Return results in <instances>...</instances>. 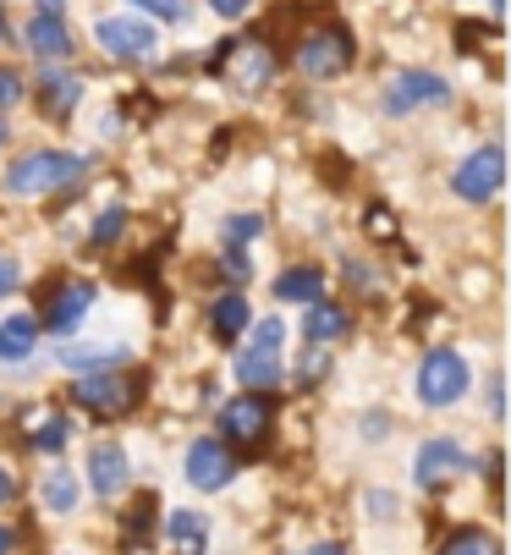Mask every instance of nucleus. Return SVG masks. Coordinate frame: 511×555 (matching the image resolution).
I'll return each instance as SVG.
<instances>
[{
  "mask_svg": "<svg viewBox=\"0 0 511 555\" xmlns=\"http://www.w3.org/2000/svg\"><path fill=\"white\" fill-rule=\"evenodd\" d=\"M281 341H286V325L281 320H259L253 325V336H247V347H242V358H237V379H242V390H270V385H281Z\"/></svg>",
  "mask_w": 511,
  "mask_h": 555,
  "instance_id": "nucleus-5",
  "label": "nucleus"
},
{
  "mask_svg": "<svg viewBox=\"0 0 511 555\" xmlns=\"http://www.w3.org/2000/svg\"><path fill=\"white\" fill-rule=\"evenodd\" d=\"M94 39L105 55H122V61H143L154 55V28L143 17H100L94 23Z\"/></svg>",
  "mask_w": 511,
  "mask_h": 555,
  "instance_id": "nucleus-11",
  "label": "nucleus"
},
{
  "mask_svg": "<svg viewBox=\"0 0 511 555\" xmlns=\"http://www.w3.org/2000/svg\"><path fill=\"white\" fill-rule=\"evenodd\" d=\"M209 12H220V17L231 23V17H242V12H247V0H209Z\"/></svg>",
  "mask_w": 511,
  "mask_h": 555,
  "instance_id": "nucleus-32",
  "label": "nucleus"
},
{
  "mask_svg": "<svg viewBox=\"0 0 511 555\" xmlns=\"http://www.w3.org/2000/svg\"><path fill=\"white\" fill-rule=\"evenodd\" d=\"M231 479H237V456L220 440H193L188 446V485L193 490L209 495V490H226Z\"/></svg>",
  "mask_w": 511,
  "mask_h": 555,
  "instance_id": "nucleus-12",
  "label": "nucleus"
},
{
  "mask_svg": "<svg viewBox=\"0 0 511 555\" xmlns=\"http://www.w3.org/2000/svg\"><path fill=\"white\" fill-rule=\"evenodd\" d=\"M34 347H39V320H28V313L0 320V363H28Z\"/></svg>",
  "mask_w": 511,
  "mask_h": 555,
  "instance_id": "nucleus-18",
  "label": "nucleus"
},
{
  "mask_svg": "<svg viewBox=\"0 0 511 555\" xmlns=\"http://www.w3.org/2000/svg\"><path fill=\"white\" fill-rule=\"evenodd\" d=\"M247 325H253V308H247V297H242V292L215 297V308H209V331H215V341H237Z\"/></svg>",
  "mask_w": 511,
  "mask_h": 555,
  "instance_id": "nucleus-20",
  "label": "nucleus"
},
{
  "mask_svg": "<svg viewBox=\"0 0 511 555\" xmlns=\"http://www.w3.org/2000/svg\"><path fill=\"white\" fill-rule=\"evenodd\" d=\"M138 12H149V17H159V23H188V0H132Z\"/></svg>",
  "mask_w": 511,
  "mask_h": 555,
  "instance_id": "nucleus-26",
  "label": "nucleus"
},
{
  "mask_svg": "<svg viewBox=\"0 0 511 555\" xmlns=\"http://www.w3.org/2000/svg\"><path fill=\"white\" fill-rule=\"evenodd\" d=\"M292 61L303 77H314V83H330V77H341L353 66V34L341 28V23H319L308 28L297 44H292Z\"/></svg>",
  "mask_w": 511,
  "mask_h": 555,
  "instance_id": "nucleus-4",
  "label": "nucleus"
},
{
  "mask_svg": "<svg viewBox=\"0 0 511 555\" xmlns=\"http://www.w3.org/2000/svg\"><path fill=\"white\" fill-rule=\"evenodd\" d=\"M34 94H39V111H44L50 121H66V116L77 111V100H82V77H77L72 66H44V72L34 77Z\"/></svg>",
  "mask_w": 511,
  "mask_h": 555,
  "instance_id": "nucleus-13",
  "label": "nucleus"
},
{
  "mask_svg": "<svg viewBox=\"0 0 511 555\" xmlns=\"http://www.w3.org/2000/svg\"><path fill=\"white\" fill-rule=\"evenodd\" d=\"M66 12V0H39V17H61Z\"/></svg>",
  "mask_w": 511,
  "mask_h": 555,
  "instance_id": "nucleus-35",
  "label": "nucleus"
},
{
  "mask_svg": "<svg viewBox=\"0 0 511 555\" xmlns=\"http://www.w3.org/2000/svg\"><path fill=\"white\" fill-rule=\"evenodd\" d=\"M89 177V160L82 154H66V149H34V154H17L12 171H7V193L12 198H44V193H61L72 182Z\"/></svg>",
  "mask_w": 511,
  "mask_h": 555,
  "instance_id": "nucleus-1",
  "label": "nucleus"
},
{
  "mask_svg": "<svg viewBox=\"0 0 511 555\" xmlns=\"http://www.w3.org/2000/svg\"><path fill=\"white\" fill-rule=\"evenodd\" d=\"M226 55H231V83L237 89H247V94H259L270 77H276V55H270V44L265 39H247V44H226Z\"/></svg>",
  "mask_w": 511,
  "mask_h": 555,
  "instance_id": "nucleus-14",
  "label": "nucleus"
},
{
  "mask_svg": "<svg viewBox=\"0 0 511 555\" xmlns=\"http://www.w3.org/2000/svg\"><path fill=\"white\" fill-rule=\"evenodd\" d=\"M259 231H265V220H259V215H231V220H226V248H237V254H242Z\"/></svg>",
  "mask_w": 511,
  "mask_h": 555,
  "instance_id": "nucleus-25",
  "label": "nucleus"
},
{
  "mask_svg": "<svg viewBox=\"0 0 511 555\" xmlns=\"http://www.w3.org/2000/svg\"><path fill=\"white\" fill-rule=\"evenodd\" d=\"M39 495H44L50 512H72V506L82 501V495H77V473H72V467H50L44 485H39Z\"/></svg>",
  "mask_w": 511,
  "mask_h": 555,
  "instance_id": "nucleus-22",
  "label": "nucleus"
},
{
  "mask_svg": "<svg viewBox=\"0 0 511 555\" xmlns=\"http://www.w3.org/2000/svg\"><path fill=\"white\" fill-rule=\"evenodd\" d=\"M89 473H94V490L105 501H116L127 490V451L122 446H94L89 451Z\"/></svg>",
  "mask_w": 511,
  "mask_h": 555,
  "instance_id": "nucleus-16",
  "label": "nucleus"
},
{
  "mask_svg": "<svg viewBox=\"0 0 511 555\" xmlns=\"http://www.w3.org/2000/svg\"><path fill=\"white\" fill-rule=\"evenodd\" d=\"M319 374H324V352H308V358H303V385H314Z\"/></svg>",
  "mask_w": 511,
  "mask_h": 555,
  "instance_id": "nucleus-33",
  "label": "nucleus"
},
{
  "mask_svg": "<svg viewBox=\"0 0 511 555\" xmlns=\"http://www.w3.org/2000/svg\"><path fill=\"white\" fill-rule=\"evenodd\" d=\"M122 225H127V209H105V215L94 220V236H89V243H94V248H111L116 236H122Z\"/></svg>",
  "mask_w": 511,
  "mask_h": 555,
  "instance_id": "nucleus-27",
  "label": "nucleus"
},
{
  "mask_svg": "<svg viewBox=\"0 0 511 555\" xmlns=\"http://www.w3.org/2000/svg\"><path fill=\"white\" fill-rule=\"evenodd\" d=\"M23 100H28V83H23V72L0 66V111H12V105H23Z\"/></svg>",
  "mask_w": 511,
  "mask_h": 555,
  "instance_id": "nucleus-29",
  "label": "nucleus"
},
{
  "mask_svg": "<svg viewBox=\"0 0 511 555\" xmlns=\"http://www.w3.org/2000/svg\"><path fill=\"white\" fill-rule=\"evenodd\" d=\"M89 308H94V281H61V286L44 297L39 325L55 331V336H72L82 320H89Z\"/></svg>",
  "mask_w": 511,
  "mask_h": 555,
  "instance_id": "nucleus-8",
  "label": "nucleus"
},
{
  "mask_svg": "<svg viewBox=\"0 0 511 555\" xmlns=\"http://www.w3.org/2000/svg\"><path fill=\"white\" fill-rule=\"evenodd\" d=\"M0 143H7V121H0Z\"/></svg>",
  "mask_w": 511,
  "mask_h": 555,
  "instance_id": "nucleus-39",
  "label": "nucleus"
},
{
  "mask_svg": "<svg viewBox=\"0 0 511 555\" xmlns=\"http://www.w3.org/2000/svg\"><path fill=\"white\" fill-rule=\"evenodd\" d=\"M66 435H72V424L55 413V418H44V424L28 435V446H34V451H61V446H66Z\"/></svg>",
  "mask_w": 511,
  "mask_h": 555,
  "instance_id": "nucleus-24",
  "label": "nucleus"
},
{
  "mask_svg": "<svg viewBox=\"0 0 511 555\" xmlns=\"http://www.w3.org/2000/svg\"><path fill=\"white\" fill-rule=\"evenodd\" d=\"M468 358L462 352H451V347H435V352H423V363H418V402L423 408H451V402H462L468 396Z\"/></svg>",
  "mask_w": 511,
  "mask_h": 555,
  "instance_id": "nucleus-6",
  "label": "nucleus"
},
{
  "mask_svg": "<svg viewBox=\"0 0 511 555\" xmlns=\"http://www.w3.org/2000/svg\"><path fill=\"white\" fill-rule=\"evenodd\" d=\"M276 297L281 302H324V275L314 270V264H297V270H286L281 281H276Z\"/></svg>",
  "mask_w": 511,
  "mask_h": 555,
  "instance_id": "nucleus-21",
  "label": "nucleus"
},
{
  "mask_svg": "<svg viewBox=\"0 0 511 555\" xmlns=\"http://www.w3.org/2000/svg\"><path fill=\"white\" fill-rule=\"evenodd\" d=\"M418 105H451V83L440 72H401L385 89V116H407Z\"/></svg>",
  "mask_w": 511,
  "mask_h": 555,
  "instance_id": "nucleus-9",
  "label": "nucleus"
},
{
  "mask_svg": "<svg viewBox=\"0 0 511 555\" xmlns=\"http://www.w3.org/2000/svg\"><path fill=\"white\" fill-rule=\"evenodd\" d=\"M220 275H226L231 286H242V281L253 275V264H247V254H237V248H226V259H220Z\"/></svg>",
  "mask_w": 511,
  "mask_h": 555,
  "instance_id": "nucleus-30",
  "label": "nucleus"
},
{
  "mask_svg": "<svg viewBox=\"0 0 511 555\" xmlns=\"http://www.w3.org/2000/svg\"><path fill=\"white\" fill-rule=\"evenodd\" d=\"M440 555H500V539H495L489 528H457V533L440 544Z\"/></svg>",
  "mask_w": 511,
  "mask_h": 555,
  "instance_id": "nucleus-23",
  "label": "nucleus"
},
{
  "mask_svg": "<svg viewBox=\"0 0 511 555\" xmlns=\"http://www.w3.org/2000/svg\"><path fill=\"white\" fill-rule=\"evenodd\" d=\"M72 402L94 418H127L143 402V369H105V374H82L72 385Z\"/></svg>",
  "mask_w": 511,
  "mask_h": 555,
  "instance_id": "nucleus-2",
  "label": "nucleus"
},
{
  "mask_svg": "<svg viewBox=\"0 0 511 555\" xmlns=\"http://www.w3.org/2000/svg\"><path fill=\"white\" fill-rule=\"evenodd\" d=\"M347 331H353V313L341 308V302H314L308 320H303V336H308L314 347H330V341H341Z\"/></svg>",
  "mask_w": 511,
  "mask_h": 555,
  "instance_id": "nucleus-17",
  "label": "nucleus"
},
{
  "mask_svg": "<svg viewBox=\"0 0 511 555\" xmlns=\"http://www.w3.org/2000/svg\"><path fill=\"white\" fill-rule=\"evenodd\" d=\"M489 12H500V0H489Z\"/></svg>",
  "mask_w": 511,
  "mask_h": 555,
  "instance_id": "nucleus-40",
  "label": "nucleus"
},
{
  "mask_svg": "<svg viewBox=\"0 0 511 555\" xmlns=\"http://www.w3.org/2000/svg\"><path fill=\"white\" fill-rule=\"evenodd\" d=\"M303 555H347V550H341V544H308Z\"/></svg>",
  "mask_w": 511,
  "mask_h": 555,
  "instance_id": "nucleus-36",
  "label": "nucleus"
},
{
  "mask_svg": "<svg viewBox=\"0 0 511 555\" xmlns=\"http://www.w3.org/2000/svg\"><path fill=\"white\" fill-rule=\"evenodd\" d=\"M154 506H159V501L143 495V501L127 512V539H132V544H149V517H154Z\"/></svg>",
  "mask_w": 511,
  "mask_h": 555,
  "instance_id": "nucleus-28",
  "label": "nucleus"
},
{
  "mask_svg": "<svg viewBox=\"0 0 511 555\" xmlns=\"http://www.w3.org/2000/svg\"><path fill=\"white\" fill-rule=\"evenodd\" d=\"M270 429H276V402H270V396L242 390V396H231V402L220 408V446L231 456H242V451L253 456L270 440Z\"/></svg>",
  "mask_w": 511,
  "mask_h": 555,
  "instance_id": "nucleus-3",
  "label": "nucleus"
},
{
  "mask_svg": "<svg viewBox=\"0 0 511 555\" xmlns=\"http://www.w3.org/2000/svg\"><path fill=\"white\" fill-rule=\"evenodd\" d=\"M23 44H28L44 66H66V55H72V28H66L61 17H34V23L23 28Z\"/></svg>",
  "mask_w": 511,
  "mask_h": 555,
  "instance_id": "nucleus-15",
  "label": "nucleus"
},
{
  "mask_svg": "<svg viewBox=\"0 0 511 555\" xmlns=\"http://www.w3.org/2000/svg\"><path fill=\"white\" fill-rule=\"evenodd\" d=\"M500 182H506V149H500V143H484V149H473L468 160L457 166V177H451L457 198H468V204H484V198H495V193H500Z\"/></svg>",
  "mask_w": 511,
  "mask_h": 555,
  "instance_id": "nucleus-7",
  "label": "nucleus"
},
{
  "mask_svg": "<svg viewBox=\"0 0 511 555\" xmlns=\"http://www.w3.org/2000/svg\"><path fill=\"white\" fill-rule=\"evenodd\" d=\"M23 286V270H17V259L12 254H0V297H12Z\"/></svg>",
  "mask_w": 511,
  "mask_h": 555,
  "instance_id": "nucleus-31",
  "label": "nucleus"
},
{
  "mask_svg": "<svg viewBox=\"0 0 511 555\" xmlns=\"http://www.w3.org/2000/svg\"><path fill=\"white\" fill-rule=\"evenodd\" d=\"M12 544H17V533H12V528H0V555H12Z\"/></svg>",
  "mask_w": 511,
  "mask_h": 555,
  "instance_id": "nucleus-37",
  "label": "nucleus"
},
{
  "mask_svg": "<svg viewBox=\"0 0 511 555\" xmlns=\"http://www.w3.org/2000/svg\"><path fill=\"white\" fill-rule=\"evenodd\" d=\"M7 501H17V479H12L7 467H0V506H7Z\"/></svg>",
  "mask_w": 511,
  "mask_h": 555,
  "instance_id": "nucleus-34",
  "label": "nucleus"
},
{
  "mask_svg": "<svg viewBox=\"0 0 511 555\" xmlns=\"http://www.w3.org/2000/svg\"><path fill=\"white\" fill-rule=\"evenodd\" d=\"M12 39V23H7V12H0V44H7Z\"/></svg>",
  "mask_w": 511,
  "mask_h": 555,
  "instance_id": "nucleus-38",
  "label": "nucleus"
},
{
  "mask_svg": "<svg viewBox=\"0 0 511 555\" xmlns=\"http://www.w3.org/2000/svg\"><path fill=\"white\" fill-rule=\"evenodd\" d=\"M473 467V456L457 446V440H423L418 446V456H412V479L423 485V490H435V485H446V479H457V473H468Z\"/></svg>",
  "mask_w": 511,
  "mask_h": 555,
  "instance_id": "nucleus-10",
  "label": "nucleus"
},
{
  "mask_svg": "<svg viewBox=\"0 0 511 555\" xmlns=\"http://www.w3.org/2000/svg\"><path fill=\"white\" fill-rule=\"evenodd\" d=\"M165 539L177 544V555H204L209 550V517L204 512H170L165 517Z\"/></svg>",
  "mask_w": 511,
  "mask_h": 555,
  "instance_id": "nucleus-19",
  "label": "nucleus"
}]
</instances>
